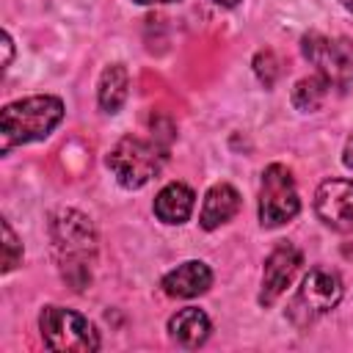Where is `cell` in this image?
I'll return each mask as SVG.
<instances>
[{"instance_id": "obj_13", "label": "cell", "mask_w": 353, "mask_h": 353, "mask_svg": "<svg viewBox=\"0 0 353 353\" xmlns=\"http://www.w3.org/2000/svg\"><path fill=\"white\" fill-rule=\"evenodd\" d=\"M127 85H130V77H127V69L121 63H110L102 69L99 74V85H97V102L105 113H119L124 99H127Z\"/></svg>"}, {"instance_id": "obj_5", "label": "cell", "mask_w": 353, "mask_h": 353, "mask_svg": "<svg viewBox=\"0 0 353 353\" xmlns=\"http://www.w3.org/2000/svg\"><path fill=\"white\" fill-rule=\"evenodd\" d=\"M301 210V196L292 171L281 163H270L259 182V223L273 229L292 221Z\"/></svg>"}, {"instance_id": "obj_17", "label": "cell", "mask_w": 353, "mask_h": 353, "mask_svg": "<svg viewBox=\"0 0 353 353\" xmlns=\"http://www.w3.org/2000/svg\"><path fill=\"white\" fill-rule=\"evenodd\" d=\"M3 50H6V58H3V69L11 66V55H14V41L8 36V30H3Z\"/></svg>"}, {"instance_id": "obj_15", "label": "cell", "mask_w": 353, "mask_h": 353, "mask_svg": "<svg viewBox=\"0 0 353 353\" xmlns=\"http://www.w3.org/2000/svg\"><path fill=\"white\" fill-rule=\"evenodd\" d=\"M0 226H3V273H11L22 262V243L6 218L0 221Z\"/></svg>"}, {"instance_id": "obj_7", "label": "cell", "mask_w": 353, "mask_h": 353, "mask_svg": "<svg viewBox=\"0 0 353 353\" xmlns=\"http://www.w3.org/2000/svg\"><path fill=\"white\" fill-rule=\"evenodd\" d=\"M301 50L303 58L317 69L320 77H325V83L331 88L345 91L353 80V50L345 39H328L317 30L306 33L301 39Z\"/></svg>"}, {"instance_id": "obj_10", "label": "cell", "mask_w": 353, "mask_h": 353, "mask_svg": "<svg viewBox=\"0 0 353 353\" xmlns=\"http://www.w3.org/2000/svg\"><path fill=\"white\" fill-rule=\"evenodd\" d=\"M240 210V193L229 185V182H218L212 185L207 193H204V201H201V215H199V223L201 229L212 232L223 223H229Z\"/></svg>"}, {"instance_id": "obj_9", "label": "cell", "mask_w": 353, "mask_h": 353, "mask_svg": "<svg viewBox=\"0 0 353 353\" xmlns=\"http://www.w3.org/2000/svg\"><path fill=\"white\" fill-rule=\"evenodd\" d=\"M210 284H212V270L201 259H188V262L176 265L160 281L163 292L171 295V298H196V295H204L210 290Z\"/></svg>"}, {"instance_id": "obj_18", "label": "cell", "mask_w": 353, "mask_h": 353, "mask_svg": "<svg viewBox=\"0 0 353 353\" xmlns=\"http://www.w3.org/2000/svg\"><path fill=\"white\" fill-rule=\"evenodd\" d=\"M215 6H223V8H232V6H237L240 0H212Z\"/></svg>"}, {"instance_id": "obj_20", "label": "cell", "mask_w": 353, "mask_h": 353, "mask_svg": "<svg viewBox=\"0 0 353 353\" xmlns=\"http://www.w3.org/2000/svg\"><path fill=\"white\" fill-rule=\"evenodd\" d=\"M339 3H342V6L347 8V11H353V0H339Z\"/></svg>"}, {"instance_id": "obj_1", "label": "cell", "mask_w": 353, "mask_h": 353, "mask_svg": "<svg viewBox=\"0 0 353 353\" xmlns=\"http://www.w3.org/2000/svg\"><path fill=\"white\" fill-rule=\"evenodd\" d=\"M50 240L63 281L83 292L91 284V268L97 259V229L80 210H58L50 218Z\"/></svg>"}, {"instance_id": "obj_3", "label": "cell", "mask_w": 353, "mask_h": 353, "mask_svg": "<svg viewBox=\"0 0 353 353\" xmlns=\"http://www.w3.org/2000/svg\"><path fill=\"white\" fill-rule=\"evenodd\" d=\"M163 163H165V146L138 135L119 138L116 146L108 152V168L113 171L116 182L127 190H138L149 179H154L163 171Z\"/></svg>"}, {"instance_id": "obj_12", "label": "cell", "mask_w": 353, "mask_h": 353, "mask_svg": "<svg viewBox=\"0 0 353 353\" xmlns=\"http://www.w3.org/2000/svg\"><path fill=\"white\" fill-rule=\"evenodd\" d=\"M212 325H210V317L204 309L199 306H185L179 309L176 314L168 317V336L182 345V347H199L207 342Z\"/></svg>"}, {"instance_id": "obj_8", "label": "cell", "mask_w": 353, "mask_h": 353, "mask_svg": "<svg viewBox=\"0 0 353 353\" xmlns=\"http://www.w3.org/2000/svg\"><path fill=\"white\" fill-rule=\"evenodd\" d=\"M303 265V254L292 245V243H279L268 259H265V268H262V287H259V303L262 306H273L284 290L292 284V279L298 276Z\"/></svg>"}, {"instance_id": "obj_11", "label": "cell", "mask_w": 353, "mask_h": 353, "mask_svg": "<svg viewBox=\"0 0 353 353\" xmlns=\"http://www.w3.org/2000/svg\"><path fill=\"white\" fill-rule=\"evenodd\" d=\"M193 204H196V193L185 185V182H168L157 196H154V215L157 221L168 223V226H179L190 218L193 212Z\"/></svg>"}, {"instance_id": "obj_4", "label": "cell", "mask_w": 353, "mask_h": 353, "mask_svg": "<svg viewBox=\"0 0 353 353\" xmlns=\"http://www.w3.org/2000/svg\"><path fill=\"white\" fill-rule=\"evenodd\" d=\"M39 331L55 353H94L99 350V334L88 317L63 306H44L39 314Z\"/></svg>"}, {"instance_id": "obj_16", "label": "cell", "mask_w": 353, "mask_h": 353, "mask_svg": "<svg viewBox=\"0 0 353 353\" xmlns=\"http://www.w3.org/2000/svg\"><path fill=\"white\" fill-rule=\"evenodd\" d=\"M342 163H345V168H350V171H353V130H350V135H347V141H345Z\"/></svg>"}, {"instance_id": "obj_19", "label": "cell", "mask_w": 353, "mask_h": 353, "mask_svg": "<svg viewBox=\"0 0 353 353\" xmlns=\"http://www.w3.org/2000/svg\"><path fill=\"white\" fill-rule=\"evenodd\" d=\"M132 3H141V6H154V3H176V0H132Z\"/></svg>"}, {"instance_id": "obj_2", "label": "cell", "mask_w": 353, "mask_h": 353, "mask_svg": "<svg viewBox=\"0 0 353 353\" xmlns=\"http://www.w3.org/2000/svg\"><path fill=\"white\" fill-rule=\"evenodd\" d=\"M63 119V102L52 94H36L8 102L0 113V154L14 146L47 138Z\"/></svg>"}, {"instance_id": "obj_14", "label": "cell", "mask_w": 353, "mask_h": 353, "mask_svg": "<svg viewBox=\"0 0 353 353\" xmlns=\"http://www.w3.org/2000/svg\"><path fill=\"white\" fill-rule=\"evenodd\" d=\"M328 91H331V85L325 83V77H320V74L314 72V74H309V77H301V80L292 85L290 99H292V105H295L301 113H314V110H320V105L325 102Z\"/></svg>"}, {"instance_id": "obj_6", "label": "cell", "mask_w": 353, "mask_h": 353, "mask_svg": "<svg viewBox=\"0 0 353 353\" xmlns=\"http://www.w3.org/2000/svg\"><path fill=\"white\" fill-rule=\"evenodd\" d=\"M342 292H345V287H342L339 273H334L328 268H312L303 276V281L290 303V317L298 325H306V323L317 320L320 314L336 309V303L342 301Z\"/></svg>"}]
</instances>
